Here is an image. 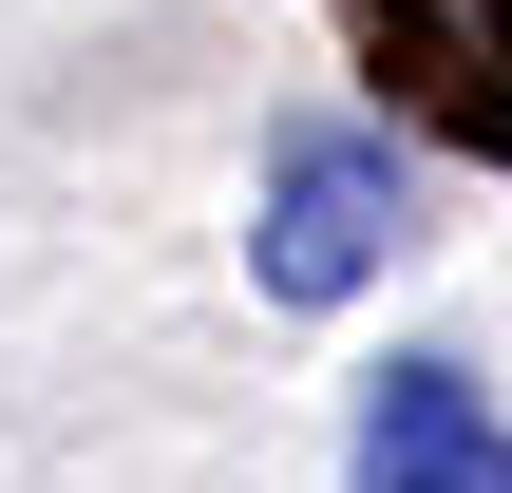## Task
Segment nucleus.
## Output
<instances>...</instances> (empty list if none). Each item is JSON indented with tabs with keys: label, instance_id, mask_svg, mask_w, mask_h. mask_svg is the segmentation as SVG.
<instances>
[{
	"label": "nucleus",
	"instance_id": "nucleus-2",
	"mask_svg": "<svg viewBox=\"0 0 512 493\" xmlns=\"http://www.w3.org/2000/svg\"><path fill=\"white\" fill-rule=\"evenodd\" d=\"M342 493H512V418L475 361H380L361 380V437H342Z\"/></svg>",
	"mask_w": 512,
	"mask_h": 493
},
{
	"label": "nucleus",
	"instance_id": "nucleus-1",
	"mask_svg": "<svg viewBox=\"0 0 512 493\" xmlns=\"http://www.w3.org/2000/svg\"><path fill=\"white\" fill-rule=\"evenodd\" d=\"M399 228H418L399 133H361V114H285V133H266V209H247V285H266V304H342V285H380Z\"/></svg>",
	"mask_w": 512,
	"mask_h": 493
}]
</instances>
